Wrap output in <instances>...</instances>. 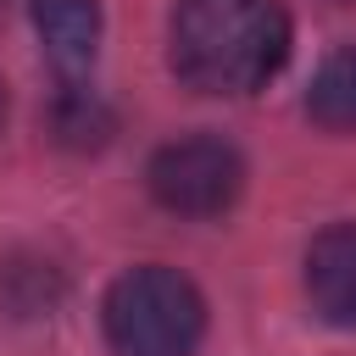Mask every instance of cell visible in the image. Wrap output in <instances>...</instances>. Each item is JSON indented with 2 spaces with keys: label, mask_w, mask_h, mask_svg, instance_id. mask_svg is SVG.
I'll return each instance as SVG.
<instances>
[{
  "label": "cell",
  "mask_w": 356,
  "mask_h": 356,
  "mask_svg": "<svg viewBox=\"0 0 356 356\" xmlns=\"http://www.w3.org/2000/svg\"><path fill=\"white\" fill-rule=\"evenodd\" d=\"M306 111L323 128H356V44L334 50L317 67V78L306 89Z\"/></svg>",
  "instance_id": "cell-6"
},
{
  "label": "cell",
  "mask_w": 356,
  "mask_h": 356,
  "mask_svg": "<svg viewBox=\"0 0 356 356\" xmlns=\"http://www.w3.org/2000/svg\"><path fill=\"white\" fill-rule=\"evenodd\" d=\"M167 56L200 95H250L289 61V11L278 0H178Z\"/></svg>",
  "instance_id": "cell-1"
},
{
  "label": "cell",
  "mask_w": 356,
  "mask_h": 356,
  "mask_svg": "<svg viewBox=\"0 0 356 356\" xmlns=\"http://www.w3.org/2000/svg\"><path fill=\"white\" fill-rule=\"evenodd\" d=\"M50 128H56V139L72 145V150H100L106 134H111V111H106L100 95H89L83 83H67V89L56 95V106H50Z\"/></svg>",
  "instance_id": "cell-7"
},
{
  "label": "cell",
  "mask_w": 356,
  "mask_h": 356,
  "mask_svg": "<svg viewBox=\"0 0 356 356\" xmlns=\"http://www.w3.org/2000/svg\"><path fill=\"white\" fill-rule=\"evenodd\" d=\"M339 6H345V0H339Z\"/></svg>",
  "instance_id": "cell-9"
},
{
  "label": "cell",
  "mask_w": 356,
  "mask_h": 356,
  "mask_svg": "<svg viewBox=\"0 0 356 356\" xmlns=\"http://www.w3.org/2000/svg\"><path fill=\"white\" fill-rule=\"evenodd\" d=\"M100 323L117 356H189L206 334V300L172 267H128L106 289Z\"/></svg>",
  "instance_id": "cell-2"
},
{
  "label": "cell",
  "mask_w": 356,
  "mask_h": 356,
  "mask_svg": "<svg viewBox=\"0 0 356 356\" xmlns=\"http://www.w3.org/2000/svg\"><path fill=\"white\" fill-rule=\"evenodd\" d=\"M312 312L334 328H356V222H334L306 250Z\"/></svg>",
  "instance_id": "cell-4"
},
{
  "label": "cell",
  "mask_w": 356,
  "mask_h": 356,
  "mask_svg": "<svg viewBox=\"0 0 356 356\" xmlns=\"http://www.w3.org/2000/svg\"><path fill=\"white\" fill-rule=\"evenodd\" d=\"M33 28L67 78H78L100 50V6L95 0H33Z\"/></svg>",
  "instance_id": "cell-5"
},
{
  "label": "cell",
  "mask_w": 356,
  "mask_h": 356,
  "mask_svg": "<svg viewBox=\"0 0 356 356\" xmlns=\"http://www.w3.org/2000/svg\"><path fill=\"white\" fill-rule=\"evenodd\" d=\"M0 128H6V89H0Z\"/></svg>",
  "instance_id": "cell-8"
},
{
  "label": "cell",
  "mask_w": 356,
  "mask_h": 356,
  "mask_svg": "<svg viewBox=\"0 0 356 356\" xmlns=\"http://www.w3.org/2000/svg\"><path fill=\"white\" fill-rule=\"evenodd\" d=\"M145 184L172 217H222L245 189V161L217 134H184L150 156Z\"/></svg>",
  "instance_id": "cell-3"
}]
</instances>
